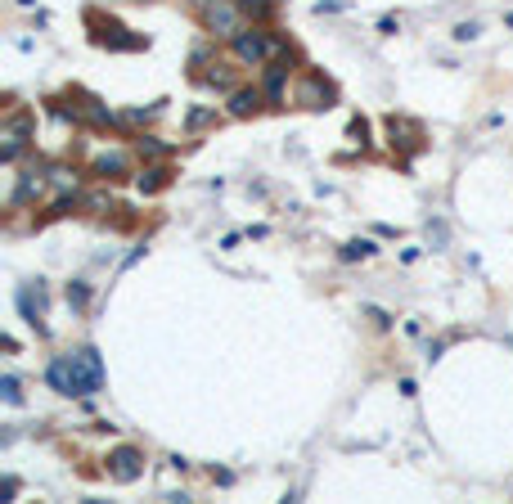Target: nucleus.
Instances as JSON below:
<instances>
[{"label":"nucleus","mask_w":513,"mask_h":504,"mask_svg":"<svg viewBox=\"0 0 513 504\" xmlns=\"http://www.w3.org/2000/svg\"><path fill=\"white\" fill-rule=\"evenodd\" d=\"M45 383L59 396H95L104 387V360H99L95 347H72L50 356L45 365Z\"/></svg>","instance_id":"obj_1"},{"label":"nucleus","mask_w":513,"mask_h":504,"mask_svg":"<svg viewBox=\"0 0 513 504\" xmlns=\"http://www.w3.org/2000/svg\"><path fill=\"white\" fill-rule=\"evenodd\" d=\"M54 104V113L59 117H68L72 126H86V131H95V126H113V122H122V117L113 113V108L104 104V99H95L90 90H63L59 99H50Z\"/></svg>","instance_id":"obj_2"},{"label":"nucleus","mask_w":513,"mask_h":504,"mask_svg":"<svg viewBox=\"0 0 513 504\" xmlns=\"http://www.w3.org/2000/svg\"><path fill=\"white\" fill-rule=\"evenodd\" d=\"M198 14V27H203V36H212V41L230 45L234 36L248 27V14L239 9V0H207L203 9H194Z\"/></svg>","instance_id":"obj_3"},{"label":"nucleus","mask_w":513,"mask_h":504,"mask_svg":"<svg viewBox=\"0 0 513 504\" xmlns=\"http://www.w3.org/2000/svg\"><path fill=\"white\" fill-rule=\"evenodd\" d=\"M288 95H293V108H306V113H324V108L338 104V86L320 68H297Z\"/></svg>","instance_id":"obj_4"},{"label":"nucleus","mask_w":513,"mask_h":504,"mask_svg":"<svg viewBox=\"0 0 513 504\" xmlns=\"http://www.w3.org/2000/svg\"><path fill=\"white\" fill-rule=\"evenodd\" d=\"M32 140H36V117L27 113V108H14V113L0 122V162L18 167V162L27 158V149H32Z\"/></svg>","instance_id":"obj_5"},{"label":"nucleus","mask_w":513,"mask_h":504,"mask_svg":"<svg viewBox=\"0 0 513 504\" xmlns=\"http://www.w3.org/2000/svg\"><path fill=\"white\" fill-rule=\"evenodd\" d=\"M45 189H50V162H18V180H14V194H9V207L14 212H27V207H36L45 198Z\"/></svg>","instance_id":"obj_6"},{"label":"nucleus","mask_w":513,"mask_h":504,"mask_svg":"<svg viewBox=\"0 0 513 504\" xmlns=\"http://www.w3.org/2000/svg\"><path fill=\"white\" fill-rule=\"evenodd\" d=\"M90 176H95L99 185H122V180L135 176V153L122 149V144H108V149H99L95 158H90Z\"/></svg>","instance_id":"obj_7"},{"label":"nucleus","mask_w":513,"mask_h":504,"mask_svg":"<svg viewBox=\"0 0 513 504\" xmlns=\"http://www.w3.org/2000/svg\"><path fill=\"white\" fill-rule=\"evenodd\" d=\"M104 473H108V482H117V486H131V482H140L144 477V450L140 446H113L104 455Z\"/></svg>","instance_id":"obj_8"},{"label":"nucleus","mask_w":513,"mask_h":504,"mask_svg":"<svg viewBox=\"0 0 513 504\" xmlns=\"http://www.w3.org/2000/svg\"><path fill=\"white\" fill-rule=\"evenodd\" d=\"M270 108L266 90L261 86H234L230 95H225V117H234V122H248V117H261Z\"/></svg>","instance_id":"obj_9"},{"label":"nucleus","mask_w":513,"mask_h":504,"mask_svg":"<svg viewBox=\"0 0 513 504\" xmlns=\"http://www.w3.org/2000/svg\"><path fill=\"white\" fill-rule=\"evenodd\" d=\"M86 23L95 27V32H90V41H95V45H108V50H144V45H149L144 36H126V27L113 23V18H108V23H99L95 9L86 14Z\"/></svg>","instance_id":"obj_10"},{"label":"nucleus","mask_w":513,"mask_h":504,"mask_svg":"<svg viewBox=\"0 0 513 504\" xmlns=\"http://www.w3.org/2000/svg\"><path fill=\"white\" fill-rule=\"evenodd\" d=\"M387 140H392V149H405V153H419L423 144H428V135H423V126L414 122V117L405 113H387Z\"/></svg>","instance_id":"obj_11"},{"label":"nucleus","mask_w":513,"mask_h":504,"mask_svg":"<svg viewBox=\"0 0 513 504\" xmlns=\"http://www.w3.org/2000/svg\"><path fill=\"white\" fill-rule=\"evenodd\" d=\"M18 311H23V320L32 324L41 338H50V329H45V284L41 279H32V284L18 288Z\"/></svg>","instance_id":"obj_12"},{"label":"nucleus","mask_w":513,"mask_h":504,"mask_svg":"<svg viewBox=\"0 0 513 504\" xmlns=\"http://www.w3.org/2000/svg\"><path fill=\"white\" fill-rule=\"evenodd\" d=\"M198 86H207V90H221V95H230L234 86H243L239 81V72H234V63H225V59H216L212 68L198 77Z\"/></svg>","instance_id":"obj_13"},{"label":"nucleus","mask_w":513,"mask_h":504,"mask_svg":"<svg viewBox=\"0 0 513 504\" xmlns=\"http://www.w3.org/2000/svg\"><path fill=\"white\" fill-rule=\"evenodd\" d=\"M207 126H221V113H216V104L207 108V104H194L185 113V135H203Z\"/></svg>","instance_id":"obj_14"},{"label":"nucleus","mask_w":513,"mask_h":504,"mask_svg":"<svg viewBox=\"0 0 513 504\" xmlns=\"http://www.w3.org/2000/svg\"><path fill=\"white\" fill-rule=\"evenodd\" d=\"M50 185L59 194H81V171L68 167V162H50Z\"/></svg>","instance_id":"obj_15"},{"label":"nucleus","mask_w":513,"mask_h":504,"mask_svg":"<svg viewBox=\"0 0 513 504\" xmlns=\"http://www.w3.org/2000/svg\"><path fill=\"white\" fill-rule=\"evenodd\" d=\"M135 185H140V194H158V189L171 185V167L162 162V167H144L140 176H135Z\"/></svg>","instance_id":"obj_16"},{"label":"nucleus","mask_w":513,"mask_h":504,"mask_svg":"<svg viewBox=\"0 0 513 504\" xmlns=\"http://www.w3.org/2000/svg\"><path fill=\"white\" fill-rule=\"evenodd\" d=\"M135 158L162 162V158H167V144H158V135H135Z\"/></svg>","instance_id":"obj_17"},{"label":"nucleus","mask_w":513,"mask_h":504,"mask_svg":"<svg viewBox=\"0 0 513 504\" xmlns=\"http://www.w3.org/2000/svg\"><path fill=\"white\" fill-rule=\"evenodd\" d=\"M374 252H378L374 239H351V243H342V248H338V257L342 261H369Z\"/></svg>","instance_id":"obj_18"},{"label":"nucleus","mask_w":513,"mask_h":504,"mask_svg":"<svg viewBox=\"0 0 513 504\" xmlns=\"http://www.w3.org/2000/svg\"><path fill=\"white\" fill-rule=\"evenodd\" d=\"M239 9L248 14V23H270L275 18V0H239Z\"/></svg>","instance_id":"obj_19"},{"label":"nucleus","mask_w":513,"mask_h":504,"mask_svg":"<svg viewBox=\"0 0 513 504\" xmlns=\"http://www.w3.org/2000/svg\"><path fill=\"white\" fill-rule=\"evenodd\" d=\"M0 396H5V405H23V383L14 374H5L0 378Z\"/></svg>","instance_id":"obj_20"},{"label":"nucleus","mask_w":513,"mask_h":504,"mask_svg":"<svg viewBox=\"0 0 513 504\" xmlns=\"http://www.w3.org/2000/svg\"><path fill=\"white\" fill-rule=\"evenodd\" d=\"M68 302L77 306V311H86V306H90V284H86V279H72V284H68Z\"/></svg>","instance_id":"obj_21"},{"label":"nucleus","mask_w":513,"mask_h":504,"mask_svg":"<svg viewBox=\"0 0 513 504\" xmlns=\"http://www.w3.org/2000/svg\"><path fill=\"white\" fill-rule=\"evenodd\" d=\"M158 113H162V99H158V104H149V108H131V113H122V122L126 126H140V122H153Z\"/></svg>","instance_id":"obj_22"},{"label":"nucleus","mask_w":513,"mask_h":504,"mask_svg":"<svg viewBox=\"0 0 513 504\" xmlns=\"http://www.w3.org/2000/svg\"><path fill=\"white\" fill-rule=\"evenodd\" d=\"M477 32H482L477 23H455V41H477Z\"/></svg>","instance_id":"obj_23"},{"label":"nucleus","mask_w":513,"mask_h":504,"mask_svg":"<svg viewBox=\"0 0 513 504\" xmlns=\"http://www.w3.org/2000/svg\"><path fill=\"white\" fill-rule=\"evenodd\" d=\"M365 315L378 324V329H392V315H387V311H378V306H365Z\"/></svg>","instance_id":"obj_24"},{"label":"nucleus","mask_w":513,"mask_h":504,"mask_svg":"<svg viewBox=\"0 0 513 504\" xmlns=\"http://www.w3.org/2000/svg\"><path fill=\"white\" fill-rule=\"evenodd\" d=\"M396 27H401L396 18H383V23H378V32H383V36H396Z\"/></svg>","instance_id":"obj_25"},{"label":"nucleus","mask_w":513,"mask_h":504,"mask_svg":"<svg viewBox=\"0 0 513 504\" xmlns=\"http://www.w3.org/2000/svg\"><path fill=\"white\" fill-rule=\"evenodd\" d=\"M212 482H216V486H230V482H234V473H225V468L216 473V468H212Z\"/></svg>","instance_id":"obj_26"},{"label":"nucleus","mask_w":513,"mask_h":504,"mask_svg":"<svg viewBox=\"0 0 513 504\" xmlns=\"http://www.w3.org/2000/svg\"><path fill=\"white\" fill-rule=\"evenodd\" d=\"M185 5H189V9H203V5H207V0H185Z\"/></svg>","instance_id":"obj_27"}]
</instances>
